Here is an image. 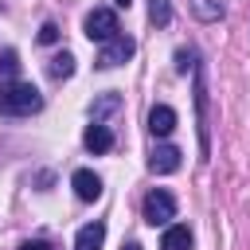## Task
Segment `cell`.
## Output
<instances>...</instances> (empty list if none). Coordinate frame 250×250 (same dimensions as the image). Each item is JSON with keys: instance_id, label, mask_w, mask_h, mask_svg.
Here are the masks:
<instances>
[{"instance_id": "cell-1", "label": "cell", "mask_w": 250, "mask_h": 250, "mask_svg": "<svg viewBox=\"0 0 250 250\" xmlns=\"http://www.w3.org/2000/svg\"><path fill=\"white\" fill-rule=\"evenodd\" d=\"M39 109H43V94L31 82H12L0 90V113H8V117H27Z\"/></svg>"}, {"instance_id": "cell-2", "label": "cell", "mask_w": 250, "mask_h": 250, "mask_svg": "<svg viewBox=\"0 0 250 250\" xmlns=\"http://www.w3.org/2000/svg\"><path fill=\"white\" fill-rule=\"evenodd\" d=\"M141 215H145V223H148V227H168V223L176 219V195H172V191H164V188H152V191L145 195Z\"/></svg>"}, {"instance_id": "cell-3", "label": "cell", "mask_w": 250, "mask_h": 250, "mask_svg": "<svg viewBox=\"0 0 250 250\" xmlns=\"http://www.w3.org/2000/svg\"><path fill=\"white\" fill-rule=\"evenodd\" d=\"M82 31H86L90 43H109V39H117V31H121L117 12H113V8H94V12L82 20Z\"/></svg>"}, {"instance_id": "cell-4", "label": "cell", "mask_w": 250, "mask_h": 250, "mask_svg": "<svg viewBox=\"0 0 250 250\" xmlns=\"http://www.w3.org/2000/svg\"><path fill=\"white\" fill-rule=\"evenodd\" d=\"M133 51H137V43H133L129 35H117V39L102 43V51H98V66H102V70L121 66V62H129V59H133Z\"/></svg>"}, {"instance_id": "cell-5", "label": "cell", "mask_w": 250, "mask_h": 250, "mask_svg": "<svg viewBox=\"0 0 250 250\" xmlns=\"http://www.w3.org/2000/svg\"><path fill=\"white\" fill-rule=\"evenodd\" d=\"M195 117H199V152H203V160H207V152H211V133H207V82H203V70H199V62H195Z\"/></svg>"}, {"instance_id": "cell-6", "label": "cell", "mask_w": 250, "mask_h": 250, "mask_svg": "<svg viewBox=\"0 0 250 250\" xmlns=\"http://www.w3.org/2000/svg\"><path fill=\"white\" fill-rule=\"evenodd\" d=\"M70 188H74V195H78V199L94 203V199L102 195V176H98V172H90V168H78V172L70 176Z\"/></svg>"}, {"instance_id": "cell-7", "label": "cell", "mask_w": 250, "mask_h": 250, "mask_svg": "<svg viewBox=\"0 0 250 250\" xmlns=\"http://www.w3.org/2000/svg\"><path fill=\"white\" fill-rule=\"evenodd\" d=\"M148 168H152V172H160V176L176 172V168H180V148H176V145H156V148H152V156H148Z\"/></svg>"}, {"instance_id": "cell-8", "label": "cell", "mask_w": 250, "mask_h": 250, "mask_svg": "<svg viewBox=\"0 0 250 250\" xmlns=\"http://www.w3.org/2000/svg\"><path fill=\"white\" fill-rule=\"evenodd\" d=\"M102 242H105V223H102V219H94V223H86V227L78 230L74 250H102Z\"/></svg>"}, {"instance_id": "cell-9", "label": "cell", "mask_w": 250, "mask_h": 250, "mask_svg": "<svg viewBox=\"0 0 250 250\" xmlns=\"http://www.w3.org/2000/svg\"><path fill=\"white\" fill-rule=\"evenodd\" d=\"M148 129H152V137H168V133L176 129V109H172V105H152Z\"/></svg>"}, {"instance_id": "cell-10", "label": "cell", "mask_w": 250, "mask_h": 250, "mask_svg": "<svg viewBox=\"0 0 250 250\" xmlns=\"http://www.w3.org/2000/svg\"><path fill=\"white\" fill-rule=\"evenodd\" d=\"M160 250H191V230L184 223H168L164 238H160Z\"/></svg>"}, {"instance_id": "cell-11", "label": "cell", "mask_w": 250, "mask_h": 250, "mask_svg": "<svg viewBox=\"0 0 250 250\" xmlns=\"http://www.w3.org/2000/svg\"><path fill=\"white\" fill-rule=\"evenodd\" d=\"M82 141H86L90 152H109V148H113V133H109V125H102V121H94Z\"/></svg>"}, {"instance_id": "cell-12", "label": "cell", "mask_w": 250, "mask_h": 250, "mask_svg": "<svg viewBox=\"0 0 250 250\" xmlns=\"http://www.w3.org/2000/svg\"><path fill=\"white\" fill-rule=\"evenodd\" d=\"M188 8H191V16L203 20V23H219V20L227 16V8H223L219 0H188Z\"/></svg>"}, {"instance_id": "cell-13", "label": "cell", "mask_w": 250, "mask_h": 250, "mask_svg": "<svg viewBox=\"0 0 250 250\" xmlns=\"http://www.w3.org/2000/svg\"><path fill=\"white\" fill-rule=\"evenodd\" d=\"M70 74H74V55H70V51H59V55L51 59V78L62 82V78H70Z\"/></svg>"}, {"instance_id": "cell-14", "label": "cell", "mask_w": 250, "mask_h": 250, "mask_svg": "<svg viewBox=\"0 0 250 250\" xmlns=\"http://www.w3.org/2000/svg\"><path fill=\"white\" fill-rule=\"evenodd\" d=\"M16 70H20V59H16V51H4V59H0V90L16 82Z\"/></svg>"}, {"instance_id": "cell-15", "label": "cell", "mask_w": 250, "mask_h": 250, "mask_svg": "<svg viewBox=\"0 0 250 250\" xmlns=\"http://www.w3.org/2000/svg\"><path fill=\"white\" fill-rule=\"evenodd\" d=\"M148 20H152L156 27H164V23L172 20V4H168V0H148Z\"/></svg>"}, {"instance_id": "cell-16", "label": "cell", "mask_w": 250, "mask_h": 250, "mask_svg": "<svg viewBox=\"0 0 250 250\" xmlns=\"http://www.w3.org/2000/svg\"><path fill=\"white\" fill-rule=\"evenodd\" d=\"M109 109H117V94H105L98 105H90V113H94V121L102 117V113H109Z\"/></svg>"}, {"instance_id": "cell-17", "label": "cell", "mask_w": 250, "mask_h": 250, "mask_svg": "<svg viewBox=\"0 0 250 250\" xmlns=\"http://www.w3.org/2000/svg\"><path fill=\"white\" fill-rule=\"evenodd\" d=\"M191 59H195L191 51H180V55H176V70H180V74H188V70H195V62H191Z\"/></svg>"}, {"instance_id": "cell-18", "label": "cell", "mask_w": 250, "mask_h": 250, "mask_svg": "<svg viewBox=\"0 0 250 250\" xmlns=\"http://www.w3.org/2000/svg\"><path fill=\"white\" fill-rule=\"evenodd\" d=\"M39 43H59V27L55 23H43L39 27Z\"/></svg>"}, {"instance_id": "cell-19", "label": "cell", "mask_w": 250, "mask_h": 250, "mask_svg": "<svg viewBox=\"0 0 250 250\" xmlns=\"http://www.w3.org/2000/svg\"><path fill=\"white\" fill-rule=\"evenodd\" d=\"M20 250H51V246H47V242H23Z\"/></svg>"}, {"instance_id": "cell-20", "label": "cell", "mask_w": 250, "mask_h": 250, "mask_svg": "<svg viewBox=\"0 0 250 250\" xmlns=\"http://www.w3.org/2000/svg\"><path fill=\"white\" fill-rule=\"evenodd\" d=\"M121 250H141V242H129V246H121Z\"/></svg>"}, {"instance_id": "cell-21", "label": "cell", "mask_w": 250, "mask_h": 250, "mask_svg": "<svg viewBox=\"0 0 250 250\" xmlns=\"http://www.w3.org/2000/svg\"><path fill=\"white\" fill-rule=\"evenodd\" d=\"M129 4H133V0H117V8H129Z\"/></svg>"}]
</instances>
